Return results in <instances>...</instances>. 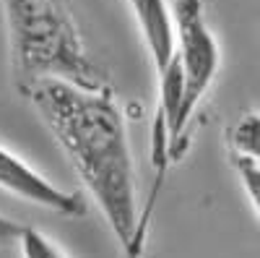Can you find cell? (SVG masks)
Here are the masks:
<instances>
[{
  "label": "cell",
  "mask_w": 260,
  "mask_h": 258,
  "mask_svg": "<svg viewBox=\"0 0 260 258\" xmlns=\"http://www.w3.org/2000/svg\"><path fill=\"white\" fill-rule=\"evenodd\" d=\"M21 94L29 97L68 154L127 258H138L143 245L138 240L136 167L112 89H81L60 78H39L21 86Z\"/></svg>",
  "instance_id": "6da1fadb"
},
{
  "label": "cell",
  "mask_w": 260,
  "mask_h": 258,
  "mask_svg": "<svg viewBox=\"0 0 260 258\" xmlns=\"http://www.w3.org/2000/svg\"><path fill=\"white\" fill-rule=\"evenodd\" d=\"M3 8L18 89L39 78H60L81 89L110 86L60 0H3Z\"/></svg>",
  "instance_id": "7a4b0ae2"
},
{
  "label": "cell",
  "mask_w": 260,
  "mask_h": 258,
  "mask_svg": "<svg viewBox=\"0 0 260 258\" xmlns=\"http://www.w3.org/2000/svg\"><path fill=\"white\" fill-rule=\"evenodd\" d=\"M172 16H175V32H177V60L185 78L182 107L169 136V159L177 162L187 152L185 133H187L190 118L195 115L198 104L203 102L216 73H219L221 50L213 32L206 24L201 0H177L175 8H172Z\"/></svg>",
  "instance_id": "3957f363"
},
{
  "label": "cell",
  "mask_w": 260,
  "mask_h": 258,
  "mask_svg": "<svg viewBox=\"0 0 260 258\" xmlns=\"http://www.w3.org/2000/svg\"><path fill=\"white\" fill-rule=\"evenodd\" d=\"M0 188L42 209L65 214V217H81L86 211L83 201L76 193L60 190L47 178H42L37 169H31L21 157H16L3 146H0Z\"/></svg>",
  "instance_id": "277c9868"
},
{
  "label": "cell",
  "mask_w": 260,
  "mask_h": 258,
  "mask_svg": "<svg viewBox=\"0 0 260 258\" xmlns=\"http://www.w3.org/2000/svg\"><path fill=\"white\" fill-rule=\"evenodd\" d=\"M133 8L146 47L154 63L156 76L167 71V66L177 55V32H175V16L167 8V0H133Z\"/></svg>",
  "instance_id": "5b68a950"
},
{
  "label": "cell",
  "mask_w": 260,
  "mask_h": 258,
  "mask_svg": "<svg viewBox=\"0 0 260 258\" xmlns=\"http://www.w3.org/2000/svg\"><path fill=\"white\" fill-rule=\"evenodd\" d=\"M229 146L234 157L260 164V112H245L232 125Z\"/></svg>",
  "instance_id": "8992f818"
},
{
  "label": "cell",
  "mask_w": 260,
  "mask_h": 258,
  "mask_svg": "<svg viewBox=\"0 0 260 258\" xmlns=\"http://www.w3.org/2000/svg\"><path fill=\"white\" fill-rule=\"evenodd\" d=\"M18 245H21V253L24 258H65V253L52 243L47 240L42 232L31 230V227H24L18 235Z\"/></svg>",
  "instance_id": "52a82bcc"
},
{
  "label": "cell",
  "mask_w": 260,
  "mask_h": 258,
  "mask_svg": "<svg viewBox=\"0 0 260 258\" xmlns=\"http://www.w3.org/2000/svg\"><path fill=\"white\" fill-rule=\"evenodd\" d=\"M234 169H237V175H240L242 188H245L247 198H250L257 219H260V164L242 159V157H234Z\"/></svg>",
  "instance_id": "ba28073f"
},
{
  "label": "cell",
  "mask_w": 260,
  "mask_h": 258,
  "mask_svg": "<svg viewBox=\"0 0 260 258\" xmlns=\"http://www.w3.org/2000/svg\"><path fill=\"white\" fill-rule=\"evenodd\" d=\"M21 230H24L21 224L11 222L8 217H3V214H0V245H3V243H18Z\"/></svg>",
  "instance_id": "9c48e42d"
},
{
  "label": "cell",
  "mask_w": 260,
  "mask_h": 258,
  "mask_svg": "<svg viewBox=\"0 0 260 258\" xmlns=\"http://www.w3.org/2000/svg\"><path fill=\"white\" fill-rule=\"evenodd\" d=\"M127 3H133V0H127Z\"/></svg>",
  "instance_id": "30bf717a"
}]
</instances>
